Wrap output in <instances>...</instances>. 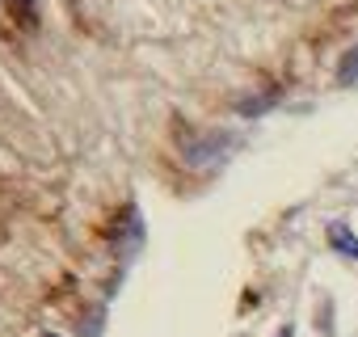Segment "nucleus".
<instances>
[{
  "label": "nucleus",
  "instance_id": "nucleus-1",
  "mask_svg": "<svg viewBox=\"0 0 358 337\" xmlns=\"http://www.w3.org/2000/svg\"><path fill=\"white\" fill-rule=\"evenodd\" d=\"M337 85H358V47H350L337 59Z\"/></svg>",
  "mask_w": 358,
  "mask_h": 337
},
{
  "label": "nucleus",
  "instance_id": "nucleus-2",
  "mask_svg": "<svg viewBox=\"0 0 358 337\" xmlns=\"http://www.w3.org/2000/svg\"><path fill=\"white\" fill-rule=\"evenodd\" d=\"M329 241H333V249H341V253H350V257H358V241L341 228V224H333L329 228Z\"/></svg>",
  "mask_w": 358,
  "mask_h": 337
},
{
  "label": "nucleus",
  "instance_id": "nucleus-3",
  "mask_svg": "<svg viewBox=\"0 0 358 337\" xmlns=\"http://www.w3.org/2000/svg\"><path fill=\"white\" fill-rule=\"evenodd\" d=\"M9 5H13V13L26 17V22H34V13H38V0H9Z\"/></svg>",
  "mask_w": 358,
  "mask_h": 337
},
{
  "label": "nucleus",
  "instance_id": "nucleus-4",
  "mask_svg": "<svg viewBox=\"0 0 358 337\" xmlns=\"http://www.w3.org/2000/svg\"><path fill=\"white\" fill-rule=\"evenodd\" d=\"M278 337H291V329H282V333H278Z\"/></svg>",
  "mask_w": 358,
  "mask_h": 337
},
{
  "label": "nucleus",
  "instance_id": "nucleus-5",
  "mask_svg": "<svg viewBox=\"0 0 358 337\" xmlns=\"http://www.w3.org/2000/svg\"><path fill=\"white\" fill-rule=\"evenodd\" d=\"M43 337H59V333H43Z\"/></svg>",
  "mask_w": 358,
  "mask_h": 337
}]
</instances>
